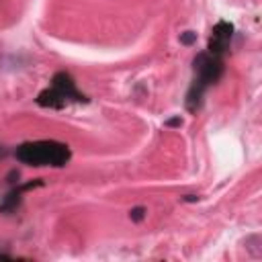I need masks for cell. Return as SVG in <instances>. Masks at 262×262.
<instances>
[{"label":"cell","mask_w":262,"mask_h":262,"mask_svg":"<svg viewBox=\"0 0 262 262\" xmlns=\"http://www.w3.org/2000/svg\"><path fill=\"white\" fill-rule=\"evenodd\" d=\"M17 160L27 166H56L62 168L70 160V148L62 142L41 140V142H27L21 144L15 152Z\"/></svg>","instance_id":"cell-1"},{"label":"cell","mask_w":262,"mask_h":262,"mask_svg":"<svg viewBox=\"0 0 262 262\" xmlns=\"http://www.w3.org/2000/svg\"><path fill=\"white\" fill-rule=\"evenodd\" d=\"M193 68H195L197 80L203 82L205 86L215 84L223 74V62L217 56H209V54H199L193 60Z\"/></svg>","instance_id":"cell-2"},{"label":"cell","mask_w":262,"mask_h":262,"mask_svg":"<svg viewBox=\"0 0 262 262\" xmlns=\"http://www.w3.org/2000/svg\"><path fill=\"white\" fill-rule=\"evenodd\" d=\"M51 88L62 96L64 102H68V100H74V102H88V98L76 90L74 78H72L70 74H66V72H58V74L54 76Z\"/></svg>","instance_id":"cell-3"},{"label":"cell","mask_w":262,"mask_h":262,"mask_svg":"<svg viewBox=\"0 0 262 262\" xmlns=\"http://www.w3.org/2000/svg\"><path fill=\"white\" fill-rule=\"evenodd\" d=\"M231 35H233V25L231 23H225V21H219L215 27H213V35L209 39V51L211 56H221L229 41H231Z\"/></svg>","instance_id":"cell-4"},{"label":"cell","mask_w":262,"mask_h":262,"mask_svg":"<svg viewBox=\"0 0 262 262\" xmlns=\"http://www.w3.org/2000/svg\"><path fill=\"white\" fill-rule=\"evenodd\" d=\"M41 185H43V182H41V180H37V182H29V185H25V187H19V189L11 191V193L3 199V203H0V213L11 215L13 211H17V207L21 205V195H23V191H29V189H33V187H41Z\"/></svg>","instance_id":"cell-5"},{"label":"cell","mask_w":262,"mask_h":262,"mask_svg":"<svg viewBox=\"0 0 262 262\" xmlns=\"http://www.w3.org/2000/svg\"><path fill=\"white\" fill-rule=\"evenodd\" d=\"M205 90H207V86H205L203 82H199V80H195V82H193V86H191V88H189V92H187V100H185L187 111L197 113V111L201 109V102H203V94H205Z\"/></svg>","instance_id":"cell-6"},{"label":"cell","mask_w":262,"mask_h":262,"mask_svg":"<svg viewBox=\"0 0 262 262\" xmlns=\"http://www.w3.org/2000/svg\"><path fill=\"white\" fill-rule=\"evenodd\" d=\"M129 219L131 221H134V223H140V221H144L146 219V207H134V209H131L129 211Z\"/></svg>","instance_id":"cell-7"},{"label":"cell","mask_w":262,"mask_h":262,"mask_svg":"<svg viewBox=\"0 0 262 262\" xmlns=\"http://www.w3.org/2000/svg\"><path fill=\"white\" fill-rule=\"evenodd\" d=\"M178 39H180L182 45L189 47V45H195V43H197V33H195V31H182Z\"/></svg>","instance_id":"cell-8"},{"label":"cell","mask_w":262,"mask_h":262,"mask_svg":"<svg viewBox=\"0 0 262 262\" xmlns=\"http://www.w3.org/2000/svg\"><path fill=\"white\" fill-rule=\"evenodd\" d=\"M164 125H166V127H180V125H182V119H180V117H172V119L164 121Z\"/></svg>","instance_id":"cell-9"},{"label":"cell","mask_w":262,"mask_h":262,"mask_svg":"<svg viewBox=\"0 0 262 262\" xmlns=\"http://www.w3.org/2000/svg\"><path fill=\"white\" fill-rule=\"evenodd\" d=\"M7 182H11V185L19 182V172H17V170H11V174L7 176Z\"/></svg>","instance_id":"cell-10"},{"label":"cell","mask_w":262,"mask_h":262,"mask_svg":"<svg viewBox=\"0 0 262 262\" xmlns=\"http://www.w3.org/2000/svg\"><path fill=\"white\" fill-rule=\"evenodd\" d=\"M182 201H187V203H195V201H199V197H197V195H185V197H182Z\"/></svg>","instance_id":"cell-11"}]
</instances>
